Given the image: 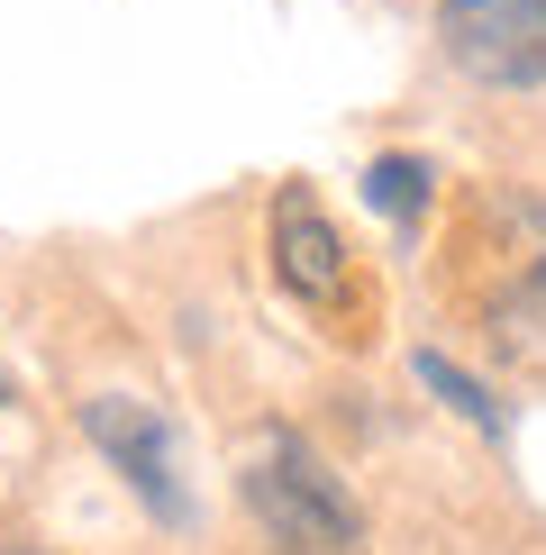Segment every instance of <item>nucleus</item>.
Returning a JSON list of instances; mask_svg holds the SVG:
<instances>
[{"mask_svg": "<svg viewBox=\"0 0 546 555\" xmlns=\"http://www.w3.org/2000/svg\"><path fill=\"white\" fill-rule=\"evenodd\" d=\"M246 511L283 555H355V538H364V511L347 501V482L291 437H273L246 465Z\"/></svg>", "mask_w": 546, "mask_h": 555, "instance_id": "1", "label": "nucleus"}, {"mask_svg": "<svg viewBox=\"0 0 546 555\" xmlns=\"http://www.w3.org/2000/svg\"><path fill=\"white\" fill-rule=\"evenodd\" d=\"M438 46L455 74L492 91H537L546 82V0H446Z\"/></svg>", "mask_w": 546, "mask_h": 555, "instance_id": "2", "label": "nucleus"}, {"mask_svg": "<svg viewBox=\"0 0 546 555\" xmlns=\"http://www.w3.org/2000/svg\"><path fill=\"white\" fill-rule=\"evenodd\" d=\"M82 437L128 474V492L146 501L155 519H192L182 474H173V428H165V410H155V401H136V391H101V401H82Z\"/></svg>", "mask_w": 546, "mask_h": 555, "instance_id": "3", "label": "nucleus"}, {"mask_svg": "<svg viewBox=\"0 0 546 555\" xmlns=\"http://www.w3.org/2000/svg\"><path fill=\"white\" fill-rule=\"evenodd\" d=\"M273 273H283V292H301V300H337L347 292V246H337L328 210H318L301 182H283V201H273Z\"/></svg>", "mask_w": 546, "mask_h": 555, "instance_id": "4", "label": "nucleus"}, {"mask_svg": "<svg viewBox=\"0 0 546 555\" xmlns=\"http://www.w3.org/2000/svg\"><path fill=\"white\" fill-rule=\"evenodd\" d=\"M364 201H374L392 228H419V210H428V165H419V155H382V165H364Z\"/></svg>", "mask_w": 546, "mask_h": 555, "instance_id": "5", "label": "nucleus"}, {"mask_svg": "<svg viewBox=\"0 0 546 555\" xmlns=\"http://www.w3.org/2000/svg\"><path fill=\"white\" fill-rule=\"evenodd\" d=\"M419 383L438 391V401L455 410V420H473V428H483V437H500V428H510V420H500V401H492V391L473 383V374H455L446 356H419Z\"/></svg>", "mask_w": 546, "mask_h": 555, "instance_id": "6", "label": "nucleus"}, {"mask_svg": "<svg viewBox=\"0 0 546 555\" xmlns=\"http://www.w3.org/2000/svg\"><path fill=\"white\" fill-rule=\"evenodd\" d=\"M0 555H46V546H0Z\"/></svg>", "mask_w": 546, "mask_h": 555, "instance_id": "7", "label": "nucleus"}]
</instances>
